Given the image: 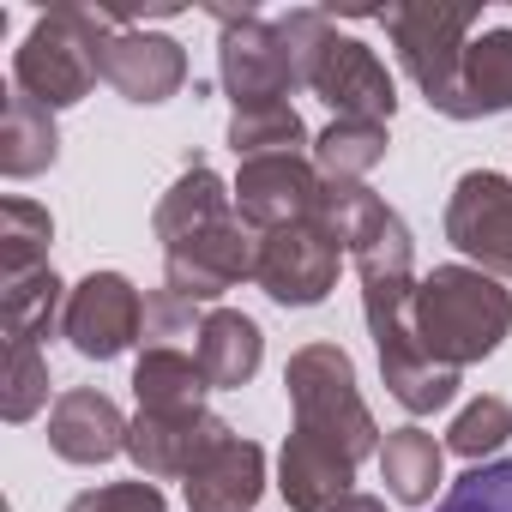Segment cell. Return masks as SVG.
<instances>
[{
	"label": "cell",
	"mask_w": 512,
	"mask_h": 512,
	"mask_svg": "<svg viewBox=\"0 0 512 512\" xmlns=\"http://www.w3.org/2000/svg\"><path fill=\"white\" fill-rule=\"evenodd\" d=\"M67 284L37 266L25 278H0V332H7V344H43L61 320H67Z\"/></svg>",
	"instance_id": "cell-24"
},
{
	"label": "cell",
	"mask_w": 512,
	"mask_h": 512,
	"mask_svg": "<svg viewBox=\"0 0 512 512\" xmlns=\"http://www.w3.org/2000/svg\"><path fill=\"white\" fill-rule=\"evenodd\" d=\"M67 512H163V488L157 482H103V488H85L73 494Z\"/></svg>",
	"instance_id": "cell-32"
},
{
	"label": "cell",
	"mask_w": 512,
	"mask_h": 512,
	"mask_svg": "<svg viewBox=\"0 0 512 512\" xmlns=\"http://www.w3.org/2000/svg\"><path fill=\"white\" fill-rule=\"evenodd\" d=\"M506 434H512V404H506V398H494V392H482V398H470V404L452 416V428H446V452H458V458L482 464L488 452H500V446H506Z\"/></svg>",
	"instance_id": "cell-28"
},
{
	"label": "cell",
	"mask_w": 512,
	"mask_h": 512,
	"mask_svg": "<svg viewBox=\"0 0 512 512\" xmlns=\"http://www.w3.org/2000/svg\"><path fill=\"white\" fill-rule=\"evenodd\" d=\"M434 512H512V458L470 464Z\"/></svg>",
	"instance_id": "cell-30"
},
{
	"label": "cell",
	"mask_w": 512,
	"mask_h": 512,
	"mask_svg": "<svg viewBox=\"0 0 512 512\" xmlns=\"http://www.w3.org/2000/svg\"><path fill=\"white\" fill-rule=\"evenodd\" d=\"M338 272H344V247H338V235L320 217L260 235L253 284H260L278 308H320L338 290Z\"/></svg>",
	"instance_id": "cell-8"
},
{
	"label": "cell",
	"mask_w": 512,
	"mask_h": 512,
	"mask_svg": "<svg viewBox=\"0 0 512 512\" xmlns=\"http://www.w3.org/2000/svg\"><path fill=\"white\" fill-rule=\"evenodd\" d=\"M446 241L488 278H512V181L494 169H464L446 199Z\"/></svg>",
	"instance_id": "cell-9"
},
{
	"label": "cell",
	"mask_w": 512,
	"mask_h": 512,
	"mask_svg": "<svg viewBox=\"0 0 512 512\" xmlns=\"http://www.w3.org/2000/svg\"><path fill=\"white\" fill-rule=\"evenodd\" d=\"M332 512H386V500H380V494H344Z\"/></svg>",
	"instance_id": "cell-33"
},
{
	"label": "cell",
	"mask_w": 512,
	"mask_h": 512,
	"mask_svg": "<svg viewBox=\"0 0 512 512\" xmlns=\"http://www.w3.org/2000/svg\"><path fill=\"white\" fill-rule=\"evenodd\" d=\"M61 157V133H55V109H43L37 97L13 91L7 115H0V175L31 181Z\"/></svg>",
	"instance_id": "cell-23"
},
{
	"label": "cell",
	"mask_w": 512,
	"mask_h": 512,
	"mask_svg": "<svg viewBox=\"0 0 512 512\" xmlns=\"http://www.w3.org/2000/svg\"><path fill=\"white\" fill-rule=\"evenodd\" d=\"M205 314L199 302L175 296V290H151L145 296V344H175V338H199Z\"/></svg>",
	"instance_id": "cell-31"
},
{
	"label": "cell",
	"mask_w": 512,
	"mask_h": 512,
	"mask_svg": "<svg viewBox=\"0 0 512 512\" xmlns=\"http://www.w3.org/2000/svg\"><path fill=\"white\" fill-rule=\"evenodd\" d=\"M133 19L127 13H103V7H73V0H61V7H49L25 49L13 55V79L25 97H37L43 109H73L91 97V85L103 79V43L115 31H127Z\"/></svg>",
	"instance_id": "cell-3"
},
{
	"label": "cell",
	"mask_w": 512,
	"mask_h": 512,
	"mask_svg": "<svg viewBox=\"0 0 512 512\" xmlns=\"http://www.w3.org/2000/svg\"><path fill=\"white\" fill-rule=\"evenodd\" d=\"M49 241H55V217L37 199H0V278H25L37 266H49Z\"/></svg>",
	"instance_id": "cell-25"
},
{
	"label": "cell",
	"mask_w": 512,
	"mask_h": 512,
	"mask_svg": "<svg viewBox=\"0 0 512 512\" xmlns=\"http://www.w3.org/2000/svg\"><path fill=\"white\" fill-rule=\"evenodd\" d=\"M229 217H235V187H223V175L211 163H187L175 175V187L157 199V217L151 223H157V241L169 253V247H181V241L229 223Z\"/></svg>",
	"instance_id": "cell-18"
},
{
	"label": "cell",
	"mask_w": 512,
	"mask_h": 512,
	"mask_svg": "<svg viewBox=\"0 0 512 512\" xmlns=\"http://www.w3.org/2000/svg\"><path fill=\"white\" fill-rule=\"evenodd\" d=\"M284 392H290V410H296V428L338 446L350 464L362 458H380V422L374 410L362 404V386H356V362L350 350L338 344H302L284 368Z\"/></svg>",
	"instance_id": "cell-5"
},
{
	"label": "cell",
	"mask_w": 512,
	"mask_h": 512,
	"mask_svg": "<svg viewBox=\"0 0 512 512\" xmlns=\"http://www.w3.org/2000/svg\"><path fill=\"white\" fill-rule=\"evenodd\" d=\"M386 121H332L314 139V169L326 181H362L374 163H386Z\"/></svg>",
	"instance_id": "cell-26"
},
{
	"label": "cell",
	"mask_w": 512,
	"mask_h": 512,
	"mask_svg": "<svg viewBox=\"0 0 512 512\" xmlns=\"http://www.w3.org/2000/svg\"><path fill=\"white\" fill-rule=\"evenodd\" d=\"M260 494H266V452L241 434H223L187 476V512H253Z\"/></svg>",
	"instance_id": "cell-16"
},
{
	"label": "cell",
	"mask_w": 512,
	"mask_h": 512,
	"mask_svg": "<svg viewBox=\"0 0 512 512\" xmlns=\"http://www.w3.org/2000/svg\"><path fill=\"white\" fill-rule=\"evenodd\" d=\"M193 356H199L211 392H241L266 362V332H260V320H247L235 308H211L193 338Z\"/></svg>",
	"instance_id": "cell-19"
},
{
	"label": "cell",
	"mask_w": 512,
	"mask_h": 512,
	"mask_svg": "<svg viewBox=\"0 0 512 512\" xmlns=\"http://www.w3.org/2000/svg\"><path fill=\"white\" fill-rule=\"evenodd\" d=\"M380 476H386V494L404 500V506H428L434 488L446 482V446L428 434V428H392L380 440Z\"/></svg>",
	"instance_id": "cell-22"
},
{
	"label": "cell",
	"mask_w": 512,
	"mask_h": 512,
	"mask_svg": "<svg viewBox=\"0 0 512 512\" xmlns=\"http://www.w3.org/2000/svg\"><path fill=\"white\" fill-rule=\"evenodd\" d=\"M61 338L85 356V362H115L127 344L145 338V302L121 272H91L67 290V320Z\"/></svg>",
	"instance_id": "cell-11"
},
{
	"label": "cell",
	"mask_w": 512,
	"mask_h": 512,
	"mask_svg": "<svg viewBox=\"0 0 512 512\" xmlns=\"http://www.w3.org/2000/svg\"><path fill=\"white\" fill-rule=\"evenodd\" d=\"M302 145H308V127H302V115L290 103H278V109H241L229 121V151L241 163L247 157H302Z\"/></svg>",
	"instance_id": "cell-27"
},
{
	"label": "cell",
	"mask_w": 512,
	"mask_h": 512,
	"mask_svg": "<svg viewBox=\"0 0 512 512\" xmlns=\"http://www.w3.org/2000/svg\"><path fill=\"white\" fill-rule=\"evenodd\" d=\"M253 266H260V235L241 217H229V223H217V229L163 253V290H175L187 302H217L223 290L253 278Z\"/></svg>",
	"instance_id": "cell-12"
},
{
	"label": "cell",
	"mask_w": 512,
	"mask_h": 512,
	"mask_svg": "<svg viewBox=\"0 0 512 512\" xmlns=\"http://www.w3.org/2000/svg\"><path fill=\"white\" fill-rule=\"evenodd\" d=\"M205 392H211V380H205L199 356H187L181 344H145V356L133 362V398L151 416H193V410H205Z\"/></svg>",
	"instance_id": "cell-20"
},
{
	"label": "cell",
	"mask_w": 512,
	"mask_h": 512,
	"mask_svg": "<svg viewBox=\"0 0 512 512\" xmlns=\"http://www.w3.org/2000/svg\"><path fill=\"white\" fill-rule=\"evenodd\" d=\"M512 109V31H482L464 49V73L452 91V121H476V115H506Z\"/></svg>",
	"instance_id": "cell-21"
},
{
	"label": "cell",
	"mask_w": 512,
	"mask_h": 512,
	"mask_svg": "<svg viewBox=\"0 0 512 512\" xmlns=\"http://www.w3.org/2000/svg\"><path fill=\"white\" fill-rule=\"evenodd\" d=\"M404 73L416 79V91L428 97V109H452L458 73H464V49L476 31V7H440V0H404V7L380 13Z\"/></svg>",
	"instance_id": "cell-6"
},
{
	"label": "cell",
	"mask_w": 512,
	"mask_h": 512,
	"mask_svg": "<svg viewBox=\"0 0 512 512\" xmlns=\"http://www.w3.org/2000/svg\"><path fill=\"white\" fill-rule=\"evenodd\" d=\"M320 205H326V175L314 169V157H247L235 175V217L253 235L308 223L320 217Z\"/></svg>",
	"instance_id": "cell-10"
},
{
	"label": "cell",
	"mask_w": 512,
	"mask_h": 512,
	"mask_svg": "<svg viewBox=\"0 0 512 512\" xmlns=\"http://www.w3.org/2000/svg\"><path fill=\"white\" fill-rule=\"evenodd\" d=\"M410 326L422 338V350L440 368H470L482 356H494L512 332V290H500V278L476 272V266H434L416 284L410 302Z\"/></svg>",
	"instance_id": "cell-2"
},
{
	"label": "cell",
	"mask_w": 512,
	"mask_h": 512,
	"mask_svg": "<svg viewBox=\"0 0 512 512\" xmlns=\"http://www.w3.org/2000/svg\"><path fill=\"white\" fill-rule=\"evenodd\" d=\"M127 428L133 422L121 416V404L97 386H73L49 410V446L67 464H109L115 452H127Z\"/></svg>",
	"instance_id": "cell-15"
},
{
	"label": "cell",
	"mask_w": 512,
	"mask_h": 512,
	"mask_svg": "<svg viewBox=\"0 0 512 512\" xmlns=\"http://www.w3.org/2000/svg\"><path fill=\"white\" fill-rule=\"evenodd\" d=\"M350 482H356V464L338 446L290 428L284 458H278V488H284V506L290 512H332L344 494H356Z\"/></svg>",
	"instance_id": "cell-17"
},
{
	"label": "cell",
	"mask_w": 512,
	"mask_h": 512,
	"mask_svg": "<svg viewBox=\"0 0 512 512\" xmlns=\"http://www.w3.org/2000/svg\"><path fill=\"white\" fill-rule=\"evenodd\" d=\"M217 25H223L217 79H223L235 115H241V109H278V103L302 85V73H296L290 49H284V37H278V19H260V13H217Z\"/></svg>",
	"instance_id": "cell-7"
},
{
	"label": "cell",
	"mask_w": 512,
	"mask_h": 512,
	"mask_svg": "<svg viewBox=\"0 0 512 512\" xmlns=\"http://www.w3.org/2000/svg\"><path fill=\"white\" fill-rule=\"evenodd\" d=\"M410 302H416V272H368L362 278V320H368V338L380 350L386 392L410 416H434L458 398V368H440L422 350V338L410 326Z\"/></svg>",
	"instance_id": "cell-4"
},
{
	"label": "cell",
	"mask_w": 512,
	"mask_h": 512,
	"mask_svg": "<svg viewBox=\"0 0 512 512\" xmlns=\"http://www.w3.org/2000/svg\"><path fill=\"white\" fill-rule=\"evenodd\" d=\"M103 85H115L127 103H169L187 85V49L163 31H115L103 43Z\"/></svg>",
	"instance_id": "cell-14"
},
{
	"label": "cell",
	"mask_w": 512,
	"mask_h": 512,
	"mask_svg": "<svg viewBox=\"0 0 512 512\" xmlns=\"http://www.w3.org/2000/svg\"><path fill=\"white\" fill-rule=\"evenodd\" d=\"M278 37L302 73V85L338 115V121H392L398 109V85L386 73V61L356 43V37H338V25L314 7H296L278 19Z\"/></svg>",
	"instance_id": "cell-1"
},
{
	"label": "cell",
	"mask_w": 512,
	"mask_h": 512,
	"mask_svg": "<svg viewBox=\"0 0 512 512\" xmlns=\"http://www.w3.org/2000/svg\"><path fill=\"white\" fill-rule=\"evenodd\" d=\"M223 434H235L223 416H211V410H193V416H151V410H139L133 416V428H127V458L139 464V476L145 482H169V476H193V464L223 440Z\"/></svg>",
	"instance_id": "cell-13"
},
{
	"label": "cell",
	"mask_w": 512,
	"mask_h": 512,
	"mask_svg": "<svg viewBox=\"0 0 512 512\" xmlns=\"http://www.w3.org/2000/svg\"><path fill=\"white\" fill-rule=\"evenodd\" d=\"M49 404V356L43 344H7V374H0V416L31 422Z\"/></svg>",
	"instance_id": "cell-29"
}]
</instances>
